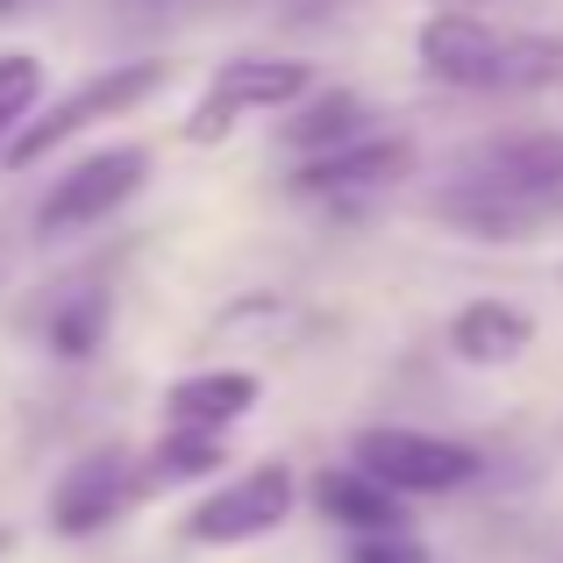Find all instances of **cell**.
Wrapping results in <instances>:
<instances>
[{
    "mask_svg": "<svg viewBox=\"0 0 563 563\" xmlns=\"http://www.w3.org/2000/svg\"><path fill=\"white\" fill-rule=\"evenodd\" d=\"M421 71L442 86H471V93H536L563 79V36H507L485 14L435 8L413 36Z\"/></svg>",
    "mask_w": 563,
    "mask_h": 563,
    "instance_id": "cell-1",
    "label": "cell"
},
{
    "mask_svg": "<svg viewBox=\"0 0 563 563\" xmlns=\"http://www.w3.org/2000/svg\"><path fill=\"white\" fill-rule=\"evenodd\" d=\"M165 86V65H151V57H136V65H114V71H100V79H86L71 100H57L43 122H22L8 143H0V165L8 172H29V165H43V157L57 151V143H71L79 129H93V122H114V114H129V108H143V100Z\"/></svg>",
    "mask_w": 563,
    "mask_h": 563,
    "instance_id": "cell-2",
    "label": "cell"
},
{
    "mask_svg": "<svg viewBox=\"0 0 563 563\" xmlns=\"http://www.w3.org/2000/svg\"><path fill=\"white\" fill-rule=\"evenodd\" d=\"M350 464L364 478H378L385 493L399 499H421V493H456L485 471V456L471 442H450V435H428V428H364L350 442Z\"/></svg>",
    "mask_w": 563,
    "mask_h": 563,
    "instance_id": "cell-3",
    "label": "cell"
},
{
    "mask_svg": "<svg viewBox=\"0 0 563 563\" xmlns=\"http://www.w3.org/2000/svg\"><path fill=\"white\" fill-rule=\"evenodd\" d=\"M143 179H151V151H143V143H108V151L79 157L71 172L51 179V192H43V207H36V229L51 235V243L100 229L122 200H136Z\"/></svg>",
    "mask_w": 563,
    "mask_h": 563,
    "instance_id": "cell-4",
    "label": "cell"
},
{
    "mask_svg": "<svg viewBox=\"0 0 563 563\" xmlns=\"http://www.w3.org/2000/svg\"><path fill=\"white\" fill-rule=\"evenodd\" d=\"M307 65L292 57H229V65L207 79V93L186 114V143H221L243 114H286L292 100H307Z\"/></svg>",
    "mask_w": 563,
    "mask_h": 563,
    "instance_id": "cell-5",
    "label": "cell"
},
{
    "mask_svg": "<svg viewBox=\"0 0 563 563\" xmlns=\"http://www.w3.org/2000/svg\"><path fill=\"white\" fill-rule=\"evenodd\" d=\"M292 499H300V485H292L286 464H250V471H235V478H221L214 493L186 514V542H200V550L257 542V536H272V528H286Z\"/></svg>",
    "mask_w": 563,
    "mask_h": 563,
    "instance_id": "cell-6",
    "label": "cell"
},
{
    "mask_svg": "<svg viewBox=\"0 0 563 563\" xmlns=\"http://www.w3.org/2000/svg\"><path fill=\"white\" fill-rule=\"evenodd\" d=\"M456 192L471 200H556L563 192V129H521V136H493L456 165Z\"/></svg>",
    "mask_w": 563,
    "mask_h": 563,
    "instance_id": "cell-7",
    "label": "cell"
},
{
    "mask_svg": "<svg viewBox=\"0 0 563 563\" xmlns=\"http://www.w3.org/2000/svg\"><path fill=\"white\" fill-rule=\"evenodd\" d=\"M151 493V471L136 464L129 450H93L57 478L51 493V528L57 536H100L108 521H122L136 499Z\"/></svg>",
    "mask_w": 563,
    "mask_h": 563,
    "instance_id": "cell-8",
    "label": "cell"
},
{
    "mask_svg": "<svg viewBox=\"0 0 563 563\" xmlns=\"http://www.w3.org/2000/svg\"><path fill=\"white\" fill-rule=\"evenodd\" d=\"M407 172H413V143H407V136H357V143H335V151L307 157L292 186L314 192V200H343V192L399 186Z\"/></svg>",
    "mask_w": 563,
    "mask_h": 563,
    "instance_id": "cell-9",
    "label": "cell"
},
{
    "mask_svg": "<svg viewBox=\"0 0 563 563\" xmlns=\"http://www.w3.org/2000/svg\"><path fill=\"white\" fill-rule=\"evenodd\" d=\"M528 343H536V314L514 307V300H471L450 321V350L471 372H499V364L528 357Z\"/></svg>",
    "mask_w": 563,
    "mask_h": 563,
    "instance_id": "cell-10",
    "label": "cell"
},
{
    "mask_svg": "<svg viewBox=\"0 0 563 563\" xmlns=\"http://www.w3.org/2000/svg\"><path fill=\"white\" fill-rule=\"evenodd\" d=\"M257 407V378L250 372H192L165 393V428H207V435H229L243 413Z\"/></svg>",
    "mask_w": 563,
    "mask_h": 563,
    "instance_id": "cell-11",
    "label": "cell"
},
{
    "mask_svg": "<svg viewBox=\"0 0 563 563\" xmlns=\"http://www.w3.org/2000/svg\"><path fill=\"white\" fill-rule=\"evenodd\" d=\"M314 507L329 514L335 528H350V536H385V528H407V507H399V493H385V485L364 478L357 464L321 471V478H314Z\"/></svg>",
    "mask_w": 563,
    "mask_h": 563,
    "instance_id": "cell-12",
    "label": "cell"
},
{
    "mask_svg": "<svg viewBox=\"0 0 563 563\" xmlns=\"http://www.w3.org/2000/svg\"><path fill=\"white\" fill-rule=\"evenodd\" d=\"M286 151L292 157H321L335 143H357L364 136V100L357 93H314V100H292L286 108Z\"/></svg>",
    "mask_w": 563,
    "mask_h": 563,
    "instance_id": "cell-13",
    "label": "cell"
},
{
    "mask_svg": "<svg viewBox=\"0 0 563 563\" xmlns=\"http://www.w3.org/2000/svg\"><path fill=\"white\" fill-rule=\"evenodd\" d=\"M229 464V435H207V428H165V442L151 450V485H192V478H214Z\"/></svg>",
    "mask_w": 563,
    "mask_h": 563,
    "instance_id": "cell-14",
    "label": "cell"
},
{
    "mask_svg": "<svg viewBox=\"0 0 563 563\" xmlns=\"http://www.w3.org/2000/svg\"><path fill=\"white\" fill-rule=\"evenodd\" d=\"M108 335V300L100 292H79L51 314V350L57 357H93V343Z\"/></svg>",
    "mask_w": 563,
    "mask_h": 563,
    "instance_id": "cell-15",
    "label": "cell"
},
{
    "mask_svg": "<svg viewBox=\"0 0 563 563\" xmlns=\"http://www.w3.org/2000/svg\"><path fill=\"white\" fill-rule=\"evenodd\" d=\"M36 100H43V65L29 51H0V143L29 122Z\"/></svg>",
    "mask_w": 563,
    "mask_h": 563,
    "instance_id": "cell-16",
    "label": "cell"
},
{
    "mask_svg": "<svg viewBox=\"0 0 563 563\" xmlns=\"http://www.w3.org/2000/svg\"><path fill=\"white\" fill-rule=\"evenodd\" d=\"M350 563H428V550L407 536V528H385V536H357V542H350Z\"/></svg>",
    "mask_w": 563,
    "mask_h": 563,
    "instance_id": "cell-17",
    "label": "cell"
},
{
    "mask_svg": "<svg viewBox=\"0 0 563 563\" xmlns=\"http://www.w3.org/2000/svg\"><path fill=\"white\" fill-rule=\"evenodd\" d=\"M428 8H456V14H485V8H514V0H428Z\"/></svg>",
    "mask_w": 563,
    "mask_h": 563,
    "instance_id": "cell-18",
    "label": "cell"
},
{
    "mask_svg": "<svg viewBox=\"0 0 563 563\" xmlns=\"http://www.w3.org/2000/svg\"><path fill=\"white\" fill-rule=\"evenodd\" d=\"M8 550H14V536H8V528H0V556H8Z\"/></svg>",
    "mask_w": 563,
    "mask_h": 563,
    "instance_id": "cell-19",
    "label": "cell"
},
{
    "mask_svg": "<svg viewBox=\"0 0 563 563\" xmlns=\"http://www.w3.org/2000/svg\"><path fill=\"white\" fill-rule=\"evenodd\" d=\"M0 8H22V0H0Z\"/></svg>",
    "mask_w": 563,
    "mask_h": 563,
    "instance_id": "cell-20",
    "label": "cell"
}]
</instances>
